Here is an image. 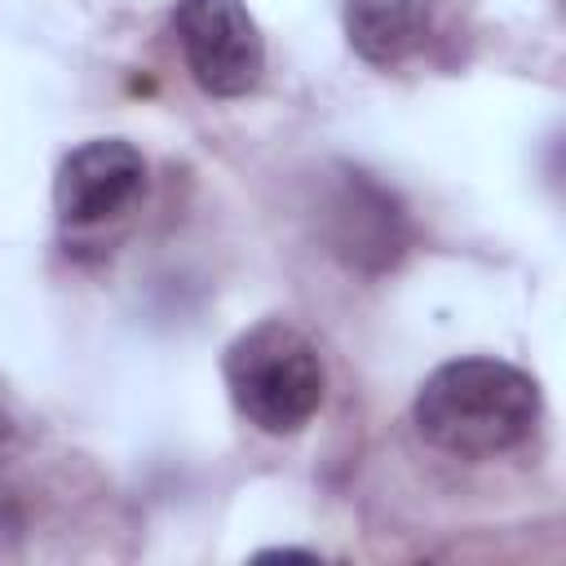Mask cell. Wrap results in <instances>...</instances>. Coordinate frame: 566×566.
<instances>
[{
	"mask_svg": "<svg viewBox=\"0 0 566 566\" xmlns=\"http://www.w3.org/2000/svg\"><path fill=\"white\" fill-rule=\"evenodd\" d=\"M544 416L539 380L504 358H451L433 367L416 398V433L455 460H491L522 447Z\"/></svg>",
	"mask_w": 566,
	"mask_h": 566,
	"instance_id": "6da1fadb",
	"label": "cell"
},
{
	"mask_svg": "<svg viewBox=\"0 0 566 566\" xmlns=\"http://www.w3.org/2000/svg\"><path fill=\"white\" fill-rule=\"evenodd\" d=\"M221 376L234 411L270 438L301 433L318 416L327 394L318 345L287 318H261L243 327L226 345Z\"/></svg>",
	"mask_w": 566,
	"mask_h": 566,
	"instance_id": "7a4b0ae2",
	"label": "cell"
},
{
	"mask_svg": "<svg viewBox=\"0 0 566 566\" xmlns=\"http://www.w3.org/2000/svg\"><path fill=\"white\" fill-rule=\"evenodd\" d=\"M172 35L208 97H248L265 75V40L243 0H177Z\"/></svg>",
	"mask_w": 566,
	"mask_h": 566,
	"instance_id": "3957f363",
	"label": "cell"
},
{
	"mask_svg": "<svg viewBox=\"0 0 566 566\" xmlns=\"http://www.w3.org/2000/svg\"><path fill=\"white\" fill-rule=\"evenodd\" d=\"M146 190V159L124 137L80 142L53 172V212L66 230H97L124 217Z\"/></svg>",
	"mask_w": 566,
	"mask_h": 566,
	"instance_id": "277c9868",
	"label": "cell"
},
{
	"mask_svg": "<svg viewBox=\"0 0 566 566\" xmlns=\"http://www.w3.org/2000/svg\"><path fill=\"white\" fill-rule=\"evenodd\" d=\"M323 226H327L332 252L345 265L367 270V274L394 270L411 243L402 203L358 168H340L327 195V208H323Z\"/></svg>",
	"mask_w": 566,
	"mask_h": 566,
	"instance_id": "5b68a950",
	"label": "cell"
},
{
	"mask_svg": "<svg viewBox=\"0 0 566 566\" xmlns=\"http://www.w3.org/2000/svg\"><path fill=\"white\" fill-rule=\"evenodd\" d=\"M447 0H340L349 49L380 71H398L442 31Z\"/></svg>",
	"mask_w": 566,
	"mask_h": 566,
	"instance_id": "8992f818",
	"label": "cell"
},
{
	"mask_svg": "<svg viewBox=\"0 0 566 566\" xmlns=\"http://www.w3.org/2000/svg\"><path fill=\"white\" fill-rule=\"evenodd\" d=\"M22 442H27V411H22V402L9 394V385L0 380V464H4L9 455H18Z\"/></svg>",
	"mask_w": 566,
	"mask_h": 566,
	"instance_id": "52a82bcc",
	"label": "cell"
},
{
	"mask_svg": "<svg viewBox=\"0 0 566 566\" xmlns=\"http://www.w3.org/2000/svg\"><path fill=\"white\" fill-rule=\"evenodd\" d=\"M256 562H318L314 548H261Z\"/></svg>",
	"mask_w": 566,
	"mask_h": 566,
	"instance_id": "ba28073f",
	"label": "cell"
}]
</instances>
